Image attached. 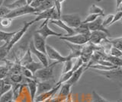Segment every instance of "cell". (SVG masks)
I'll list each match as a JSON object with an SVG mask.
<instances>
[{"mask_svg":"<svg viewBox=\"0 0 122 102\" xmlns=\"http://www.w3.org/2000/svg\"><path fill=\"white\" fill-rule=\"evenodd\" d=\"M83 62H82V59L80 58V57H78V58H76V63L73 64V66H72V72L73 73L74 71H76V69H78L81 66H82L83 65Z\"/></svg>","mask_w":122,"mask_h":102,"instance_id":"cell-34","label":"cell"},{"mask_svg":"<svg viewBox=\"0 0 122 102\" xmlns=\"http://www.w3.org/2000/svg\"><path fill=\"white\" fill-rule=\"evenodd\" d=\"M55 1L56 0H44L39 7H37V9H35L36 13L34 15H37L38 13L44 12V11H46V10H48L50 9L53 8V7H54Z\"/></svg>","mask_w":122,"mask_h":102,"instance_id":"cell-18","label":"cell"},{"mask_svg":"<svg viewBox=\"0 0 122 102\" xmlns=\"http://www.w3.org/2000/svg\"><path fill=\"white\" fill-rule=\"evenodd\" d=\"M33 1H34V0H26L27 5H30V3H31Z\"/></svg>","mask_w":122,"mask_h":102,"instance_id":"cell-41","label":"cell"},{"mask_svg":"<svg viewBox=\"0 0 122 102\" xmlns=\"http://www.w3.org/2000/svg\"><path fill=\"white\" fill-rule=\"evenodd\" d=\"M46 55H47L48 59L54 60L55 62H57L58 63H63L66 60L70 59L67 56L61 55L55 48H53L49 44H46Z\"/></svg>","mask_w":122,"mask_h":102,"instance_id":"cell-8","label":"cell"},{"mask_svg":"<svg viewBox=\"0 0 122 102\" xmlns=\"http://www.w3.org/2000/svg\"><path fill=\"white\" fill-rule=\"evenodd\" d=\"M90 35H82V34H76L71 36H62L60 37V40H62L65 42L70 43L76 45H84L89 42Z\"/></svg>","mask_w":122,"mask_h":102,"instance_id":"cell-4","label":"cell"},{"mask_svg":"<svg viewBox=\"0 0 122 102\" xmlns=\"http://www.w3.org/2000/svg\"><path fill=\"white\" fill-rule=\"evenodd\" d=\"M11 88H12V85H11V84H9V83H5V84H4V85L2 87V91L0 92V97H2V94H4L5 93H6L7 92H9V90H11Z\"/></svg>","mask_w":122,"mask_h":102,"instance_id":"cell-35","label":"cell"},{"mask_svg":"<svg viewBox=\"0 0 122 102\" xmlns=\"http://www.w3.org/2000/svg\"><path fill=\"white\" fill-rule=\"evenodd\" d=\"M60 20L64 22L68 27L71 28H76L78 26L82 24V18L80 15L77 13H72V14H64L61 15Z\"/></svg>","mask_w":122,"mask_h":102,"instance_id":"cell-3","label":"cell"},{"mask_svg":"<svg viewBox=\"0 0 122 102\" xmlns=\"http://www.w3.org/2000/svg\"><path fill=\"white\" fill-rule=\"evenodd\" d=\"M99 15H95V14H89V15L86 17V18L84 21H82V23L83 24H89V23H91V22L94 21L96 18L98 17Z\"/></svg>","mask_w":122,"mask_h":102,"instance_id":"cell-33","label":"cell"},{"mask_svg":"<svg viewBox=\"0 0 122 102\" xmlns=\"http://www.w3.org/2000/svg\"><path fill=\"white\" fill-rule=\"evenodd\" d=\"M15 33H16V31L5 32L3 31H0V41L1 42H4L5 44L9 43V41L12 38V37L15 35Z\"/></svg>","mask_w":122,"mask_h":102,"instance_id":"cell-22","label":"cell"},{"mask_svg":"<svg viewBox=\"0 0 122 102\" xmlns=\"http://www.w3.org/2000/svg\"><path fill=\"white\" fill-rule=\"evenodd\" d=\"M9 74V68L5 66H0V78L3 79L6 77Z\"/></svg>","mask_w":122,"mask_h":102,"instance_id":"cell-30","label":"cell"},{"mask_svg":"<svg viewBox=\"0 0 122 102\" xmlns=\"http://www.w3.org/2000/svg\"><path fill=\"white\" fill-rule=\"evenodd\" d=\"M63 72L62 74L68 73L72 70V66H73V62H72V59H67L66 61H64L63 63Z\"/></svg>","mask_w":122,"mask_h":102,"instance_id":"cell-28","label":"cell"},{"mask_svg":"<svg viewBox=\"0 0 122 102\" xmlns=\"http://www.w3.org/2000/svg\"><path fill=\"white\" fill-rule=\"evenodd\" d=\"M74 31L76 34H82V35H90L91 31H89V27H88L87 24L82 23L77 28H74Z\"/></svg>","mask_w":122,"mask_h":102,"instance_id":"cell-21","label":"cell"},{"mask_svg":"<svg viewBox=\"0 0 122 102\" xmlns=\"http://www.w3.org/2000/svg\"><path fill=\"white\" fill-rule=\"evenodd\" d=\"M10 9H8L5 6H1L0 7V18H4L9 13Z\"/></svg>","mask_w":122,"mask_h":102,"instance_id":"cell-36","label":"cell"},{"mask_svg":"<svg viewBox=\"0 0 122 102\" xmlns=\"http://www.w3.org/2000/svg\"><path fill=\"white\" fill-rule=\"evenodd\" d=\"M33 44L36 50L46 54V39L42 37L39 34L34 33L33 36Z\"/></svg>","mask_w":122,"mask_h":102,"instance_id":"cell-12","label":"cell"},{"mask_svg":"<svg viewBox=\"0 0 122 102\" xmlns=\"http://www.w3.org/2000/svg\"><path fill=\"white\" fill-rule=\"evenodd\" d=\"M25 80L26 84L28 85L29 88L30 94V100H31V102H34L37 92V81H35L33 78H25Z\"/></svg>","mask_w":122,"mask_h":102,"instance_id":"cell-17","label":"cell"},{"mask_svg":"<svg viewBox=\"0 0 122 102\" xmlns=\"http://www.w3.org/2000/svg\"><path fill=\"white\" fill-rule=\"evenodd\" d=\"M48 24H49V21L44 20V23L40 26L39 29L36 31V33L39 34L42 37H44V39H47L48 37H51V36H55V37H60L63 35L62 33H57L54 31H53L52 29L49 28Z\"/></svg>","mask_w":122,"mask_h":102,"instance_id":"cell-6","label":"cell"},{"mask_svg":"<svg viewBox=\"0 0 122 102\" xmlns=\"http://www.w3.org/2000/svg\"><path fill=\"white\" fill-rule=\"evenodd\" d=\"M15 1V0H4V2H3V5L2 6H7L10 5L11 3H12Z\"/></svg>","mask_w":122,"mask_h":102,"instance_id":"cell-39","label":"cell"},{"mask_svg":"<svg viewBox=\"0 0 122 102\" xmlns=\"http://www.w3.org/2000/svg\"><path fill=\"white\" fill-rule=\"evenodd\" d=\"M34 23V21H30L29 22H25L24 26L21 28V30L16 31V33L15 34V35L12 37V38H11V40L9 41V43L4 44L8 53H9L10 52V50L13 48V47L15 46V45L22 38V37L25 35V34L27 32V31H28V29L29 28L30 26H31Z\"/></svg>","mask_w":122,"mask_h":102,"instance_id":"cell-2","label":"cell"},{"mask_svg":"<svg viewBox=\"0 0 122 102\" xmlns=\"http://www.w3.org/2000/svg\"><path fill=\"white\" fill-rule=\"evenodd\" d=\"M56 83L53 82V80L44 81V82H37V92L36 96L40 95L48 91L51 90L55 86ZM35 96V97H36Z\"/></svg>","mask_w":122,"mask_h":102,"instance_id":"cell-11","label":"cell"},{"mask_svg":"<svg viewBox=\"0 0 122 102\" xmlns=\"http://www.w3.org/2000/svg\"><path fill=\"white\" fill-rule=\"evenodd\" d=\"M3 2H4V0H0V7L2 6V5H3Z\"/></svg>","mask_w":122,"mask_h":102,"instance_id":"cell-42","label":"cell"},{"mask_svg":"<svg viewBox=\"0 0 122 102\" xmlns=\"http://www.w3.org/2000/svg\"><path fill=\"white\" fill-rule=\"evenodd\" d=\"M108 37L109 35H108L106 33L101 31H91L89 42L93 45H98V44H100L102 41L105 40Z\"/></svg>","mask_w":122,"mask_h":102,"instance_id":"cell-9","label":"cell"},{"mask_svg":"<svg viewBox=\"0 0 122 102\" xmlns=\"http://www.w3.org/2000/svg\"><path fill=\"white\" fill-rule=\"evenodd\" d=\"M35 13H36L35 9L31 8L30 5H25L24 7H21V8L11 10L9 12V13L5 17L11 18V19H13V18H15L20 17L22 15H25L35 14Z\"/></svg>","mask_w":122,"mask_h":102,"instance_id":"cell-5","label":"cell"},{"mask_svg":"<svg viewBox=\"0 0 122 102\" xmlns=\"http://www.w3.org/2000/svg\"><path fill=\"white\" fill-rule=\"evenodd\" d=\"M103 18L104 16H98L96 19H95L94 21L91 22V23L87 24L88 27H89V29L90 31H101L106 33L107 34L110 36V33L108 30L106 29V28H105L102 24L103 22Z\"/></svg>","mask_w":122,"mask_h":102,"instance_id":"cell-10","label":"cell"},{"mask_svg":"<svg viewBox=\"0 0 122 102\" xmlns=\"http://www.w3.org/2000/svg\"><path fill=\"white\" fill-rule=\"evenodd\" d=\"M109 55L112 56H114V57H117V58H121L122 56V52L121 50H118V49L111 47L110 50H109Z\"/></svg>","mask_w":122,"mask_h":102,"instance_id":"cell-31","label":"cell"},{"mask_svg":"<svg viewBox=\"0 0 122 102\" xmlns=\"http://www.w3.org/2000/svg\"><path fill=\"white\" fill-rule=\"evenodd\" d=\"M121 16H122V11L121 10L117 11V12H116V14L114 15V18H113V21L112 22V24L116 23V22L118 21H120L121 19Z\"/></svg>","mask_w":122,"mask_h":102,"instance_id":"cell-37","label":"cell"},{"mask_svg":"<svg viewBox=\"0 0 122 102\" xmlns=\"http://www.w3.org/2000/svg\"><path fill=\"white\" fill-rule=\"evenodd\" d=\"M37 16L35 19H34V22H37V21H39L41 20H48V21H51V20H57V19H60V17L57 14L56 11L54 7L53 8L50 9L48 10H46L44 12H42L41 13H38L37 15H35Z\"/></svg>","mask_w":122,"mask_h":102,"instance_id":"cell-7","label":"cell"},{"mask_svg":"<svg viewBox=\"0 0 122 102\" xmlns=\"http://www.w3.org/2000/svg\"><path fill=\"white\" fill-rule=\"evenodd\" d=\"M14 99L13 92L12 89L9 90L4 94H2V97H0V102H12Z\"/></svg>","mask_w":122,"mask_h":102,"instance_id":"cell-26","label":"cell"},{"mask_svg":"<svg viewBox=\"0 0 122 102\" xmlns=\"http://www.w3.org/2000/svg\"><path fill=\"white\" fill-rule=\"evenodd\" d=\"M113 18H114V15H112V14L104 16V18H103V22H102L103 26H104L105 28H106V27H108V26L112 25Z\"/></svg>","mask_w":122,"mask_h":102,"instance_id":"cell-29","label":"cell"},{"mask_svg":"<svg viewBox=\"0 0 122 102\" xmlns=\"http://www.w3.org/2000/svg\"><path fill=\"white\" fill-rule=\"evenodd\" d=\"M58 63L55 62L51 65L46 67H43L35 72V73L33 75V79L37 82H44V81H50L53 80V68Z\"/></svg>","mask_w":122,"mask_h":102,"instance_id":"cell-1","label":"cell"},{"mask_svg":"<svg viewBox=\"0 0 122 102\" xmlns=\"http://www.w3.org/2000/svg\"><path fill=\"white\" fill-rule=\"evenodd\" d=\"M107 42L111 44V46L113 47H115L120 50H122V37H116V38H111V37H108L106 39Z\"/></svg>","mask_w":122,"mask_h":102,"instance_id":"cell-19","label":"cell"},{"mask_svg":"<svg viewBox=\"0 0 122 102\" xmlns=\"http://www.w3.org/2000/svg\"><path fill=\"white\" fill-rule=\"evenodd\" d=\"M1 19H2V18H0V21H1Z\"/></svg>","mask_w":122,"mask_h":102,"instance_id":"cell-43","label":"cell"},{"mask_svg":"<svg viewBox=\"0 0 122 102\" xmlns=\"http://www.w3.org/2000/svg\"><path fill=\"white\" fill-rule=\"evenodd\" d=\"M32 61H33V59L31 57V53H30V51L28 49V51H27L25 53V55L23 56L22 59L19 61V65H21L23 67H25L26 65H28V63H31Z\"/></svg>","mask_w":122,"mask_h":102,"instance_id":"cell-23","label":"cell"},{"mask_svg":"<svg viewBox=\"0 0 122 102\" xmlns=\"http://www.w3.org/2000/svg\"><path fill=\"white\" fill-rule=\"evenodd\" d=\"M27 5L26 0H15V1L12 3H11L10 5H7L5 7H7L8 9H9L10 10H13L15 9H18L21 8V7H24Z\"/></svg>","mask_w":122,"mask_h":102,"instance_id":"cell-24","label":"cell"},{"mask_svg":"<svg viewBox=\"0 0 122 102\" xmlns=\"http://www.w3.org/2000/svg\"><path fill=\"white\" fill-rule=\"evenodd\" d=\"M89 14H95V15H98L99 16H105V13H104V10H103L101 7H99L96 5H92L90 6V8L89 9Z\"/></svg>","mask_w":122,"mask_h":102,"instance_id":"cell-25","label":"cell"},{"mask_svg":"<svg viewBox=\"0 0 122 102\" xmlns=\"http://www.w3.org/2000/svg\"><path fill=\"white\" fill-rule=\"evenodd\" d=\"M85 69H86V64H83V65L80 66L78 69H76V71H74L73 73H72L71 77L66 82V83L70 84L71 86L76 85L80 79V78H81L82 75L83 74Z\"/></svg>","mask_w":122,"mask_h":102,"instance_id":"cell-14","label":"cell"},{"mask_svg":"<svg viewBox=\"0 0 122 102\" xmlns=\"http://www.w3.org/2000/svg\"><path fill=\"white\" fill-rule=\"evenodd\" d=\"M44 67L42 64L39 62V63H37V62H34V60L31 62L28 63V65H26L25 66V68H26L27 69H28L30 73H31L33 75L35 73V72H37V70H39L41 68Z\"/></svg>","mask_w":122,"mask_h":102,"instance_id":"cell-20","label":"cell"},{"mask_svg":"<svg viewBox=\"0 0 122 102\" xmlns=\"http://www.w3.org/2000/svg\"><path fill=\"white\" fill-rule=\"evenodd\" d=\"M29 50L30 51L31 53H33L35 56H37V58L39 59V62L43 65L44 67L47 66L49 65V59L47 58V56L46 54L40 52L39 50H37L35 49V47H34V44L32 40L30 41L29 44Z\"/></svg>","mask_w":122,"mask_h":102,"instance_id":"cell-13","label":"cell"},{"mask_svg":"<svg viewBox=\"0 0 122 102\" xmlns=\"http://www.w3.org/2000/svg\"><path fill=\"white\" fill-rule=\"evenodd\" d=\"M122 6V0H116V9L117 11L121 10Z\"/></svg>","mask_w":122,"mask_h":102,"instance_id":"cell-38","label":"cell"},{"mask_svg":"<svg viewBox=\"0 0 122 102\" xmlns=\"http://www.w3.org/2000/svg\"><path fill=\"white\" fill-rule=\"evenodd\" d=\"M4 84H5V81H4V78H3V79H1V78H0V92L2 91V87H3Z\"/></svg>","mask_w":122,"mask_h":102,"instance_id":"cell-40","label":"cell"},{"mask_svg":"<svg viewBox=\"0 0 122 102\" xmlns=\"http://www.w3.org/2000/svg\"><path fill=\"white\" fill-rule=\"evenodd\" d=\"M71 87L72 86L66 82H65L60 85V88L59 89L60 92H59V94H57L56 97H58L60 100L62 101V102H63L65 100H66V98L71 94L70 93Z\"/></svg>","mask_w":122,"mask_h":102,"instance_id":"cell-15","label":"cell"},{"mask_svg":"<svg viewBox=\"0 0 122 102\" xmlns=\"http://www.w3.org/2000/svg\"><path fill=\"white\" fill-rule=\"evenodd\" d=\"M11 23H12V19L6 17L2 18L1 21H0V24L4 28H9L11 26Z\"/></svg>","mask_w":122,"mask_h":102,"instance_id":"cell-32","label":"cell"},{"mask_svg":"<svg viewBox=\"0 0 122 102\" xmlns=\"http://www.w3.org/2000/svg\"><path fill=\"white\" fill-rule=\"evenodd\" d=\"M49 23L50 24H55L56 26H58L59 28H60L61 29H63L64 31H66V34H63V36H71V35H74L76 34L75 33V31L73 28H71L63 22L60 19H57V20H51L49 21Z\"/></svg>","mask_w":122,"mask_h":102,"instance_id":"cell-16","label":"cell"},{"mask_svg":"<svg viewBox=\"0 0 122 102\" xmlns=\"http://www.w3.org/2000/svg\"><path fill=\"white\" fill-rule=\"evenodd\" d=\"M92 102H114V101H110L106 100L105 98L102 97L101 95H99L95 91H92Z\"/></svg>","mask_w":122,"mask_h":102,"instance_id":"cell-27","label":"cell"}]
</instances>
